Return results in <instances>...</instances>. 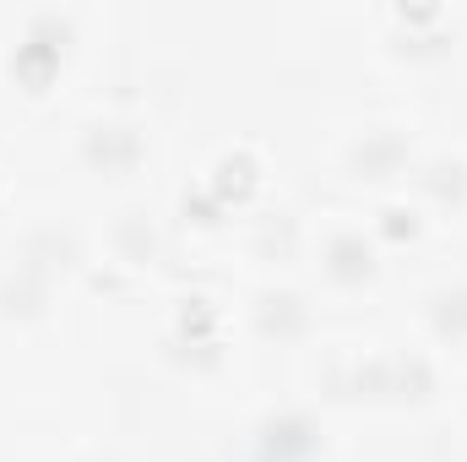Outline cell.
<instances>
[{"mask_svg":"<svg viewBox=\"0 0 467 462\" xmlns=\"http://www.w3.org/2000/svg\"><path fill=\"white\" fill-rule=\"evenodd\" d=\"M343 88L424 115H467V5H343L332 11Z\"/></svg>","mask_w":467,"mask_h":462,"instance_id":"4","label":"cell"},{"mask_svg":"<svg viewBox=\"0 0 467 462\" xmlns=\"http://www.w3.org/2000/svg\"><path fill=\"white\" fill-rule=\"evenodd\" d=\"M38 462H169L152 419L130 403L109 397L66 425H55L38 441Z\"/></svg>","mask_w":467,"mask_h":462,"instance_id":"11","label":"cell"},{"mask_svg":"<svg viewBox=\"0 0 467 462\" xmlns=\"http://www.w3.org/2000/svg\"><path fill=\"white\" fill-rule=\"evenodd\" d=\"M348 436L441 430L451 370L397 316L327 321L305 359L283 375Z\"/></svg>","mask_w":467,"mask_h":462,"instance_id":"2","label":"cell"},{"mask_svg":"<svg viewBox=\"0 0 467 462\" xmlns=\"http://www.w3.org/2000/svg\"><path fill=\"white\" fill-rule=\"evenodd\" d=\"M229 283H234V316H239V332H244V348H250L261 381H283L305 359V348L321 338L327 310L316 305V294H310V283L299 278L294 261L239 272Z\"/></svg>","mask_w":467,"mask_h":462,"instance_id":"8","label":"cell"},{"mask_svg":"<svg viewBox=\"0 0 467 462\" xmlns=\"http://www.w3.org/2000/svg\"><path fill=\"white\" fill-rule=\"evenodd\" d=\"M441 441L451 446L457 462H467V370H451V392H446V414H441Z\"/></svg>","mask_w":467,"mask_h":462,"instance_id":"13","label":"cell"},{"mask_svg":"<svg viewBox=\"0 0 467 462\" xmlns=\"http://www.w3.org/2000/svg\"><path fill=\"white\" fill-rule=\"evenodd\" d=\"M435 115L391 104V99H369V93H343L316 120L305 125V185L310 196H332L353 207H380L391 202L424 142H430Z\"/></svg>","mask_w":467,"mask_h":462,"instance_id":"5","label":"cell"},{"mask_svg":"<svg viewBox=\"0 0 467 462\" xmlns=\"http://www.w3.org/2000/svg\"><path fill=\"white\" fill-rule=\"evenodd\" d=\"M169 272H180V250H174V229H169L163 196H141V202H115V207L82 213V283H88V305L147 294Z\"/></svg>","mask_w":467,"mask_h":462,"instance_id":"7","label":"cell"},{"mask_svg":"<svg viewBox=\"0 0 467 462\" xmlns=\"http://www.w3.org/2000/svg\"><path fill=\"white\" fill-rule=\"evenodd\" d=\"M294 267L310 283L327 321H369L391 316L408 267L380 239L369 207L305 196L294 213Z\"/></svg>","mask_w":467,"mask_h":462,"instance_id":"6","label":"cell"},{"mask_svg":"<svg viewBox=\"0 0 467 462\" xmlns=\"http://www.w3.org/2000/svg\"><path fill=\"white\" fill-rule=\"evenodd\" d=\"M38 430H11L0 425V462H38Z\"/></svg>","mask_w":467,"mask_h":462,"instance_id":"14","label":"cell"},{"mask_svg":"<svg viewBox=\"0 0 467 462\" xmlns=\"http://www.w3.org/2000/svg\"><path fill=\"white\" fill-rule=\"evenodd\" d=\"M413 224L430 239V256L467 250V115H435L430 142L397 191Z\"/></svg>","mask_w":467,"mask_h":462,"instance_id":"9","label":"cell"},{"mask_svg":"<svg viewBox=\"0 0 467 462\" xmlns=\"http://www.w3.org/2000/svg\"><path fill=\"white\" fill-rule=\"evenodd\" d=\"M44 196V185H38V169H33V152L27 147H5L0 142V239L16 229L27 213H33V202Z\"/></svg>","mask_w":467,"mask_h":462,"instance_id":"12","label":"cell"},{"mask_svg":"<svg viewBox=\"0 0 467 462\" xmlns=\"http://www.w3.org/2000/svg\"><path fill=\"white\" fill-rule=\"evenodd\" d=\"M391 316L446 370H467V250H441L408 267Z\"/></svg>","mask_w":467,"mask_h":462,"instance_id":"10","label":"cell"},{"mask_svg":"<svg viewBox=\"0 0 467 462\" xmlns=\"http://www.w3.org/2000/svg\"><path fill=\"white\" fill-rule=\"evenodd\" d=\"M130 77V11L82 0L0 5V142L27 147Z\"/></svg>","mask_w":467,"mask_h":462,"instance_id":"1","label":"cell"},{"mask_svg":"<svg viewBox=\"0 0 467 462\" xmlns=\"http://www.w3.org/2000/svg\"><path fill=\"white\" fill-rule=\"evenodd\" d=\"M33 169L44 196L77 213L163 196L174 169V115L136 77H125L55 120L33 142Z\"/></svg>","mask_w":467,"mask_h":462,"instance_id":"3","label":"cell"}]
</instances>
